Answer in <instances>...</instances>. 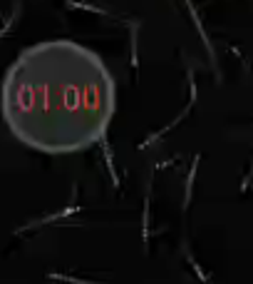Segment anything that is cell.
I'll use <instances>...</instances> for the list:
<instances>
[{"label":"cell","instance_id":"6da1fadb","mask_svg":"<svg viewBox=\"0 0 253 284\" xmlns=\"http://www.w3.org/2000/svg\"><path fill=\"white\" fill-rule=\"evenodd\" d=\"M3 112L25 145L65 155L97 142L114 112V80L104 63L70 40L28 48L8 70Z\"/></svg>","mask_w":253,"mask_h":284}]
</instances>
